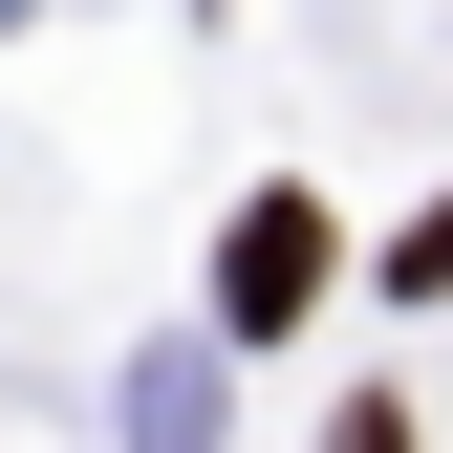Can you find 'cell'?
I'll return each instance as SVG.
<instances>
[{
    "label": "cell",
    "mask_w": 453,
    "mask_h": 453,
    "mask_svg": "<svg viewBox=\"0 0 453 453\" xmlns=\"http://www.w3.org/2000/svg\"><path fill=\"white\" fill-rule=\"evenodd\" d=\"M303 303H324V195H259L238 238H216V324H238V346H280Z\"/></svg>",
    "instance_id": "cell-1"
},
{
    "label": "cell",
    "mask_w": 453,
    "mask_h": 453,
    "mask_svg": "<svg viewBox=\"0 0 453 453\" xmlns=\"http://www.w3.org/2000/svg\"><path fill=\"white\" fill-rule=\"evenodd\" d=\"M388 303H453V195L411 216V238H388Z\"/></svg>",
    "instance_id": "cell-2"
},
{
    "label": "cell",
    "mask_w": 453,
    "mask_h": 453,
    "mask_svg": "<svg viewBox=\"0 0 453 453\" xmlns=\"http://www.w3.org/2000/svg\"><path fill=\"white\" fill-rule=\"evenodd\" d=\"M324 453H411V411H346V432H324Z\"/></svg>",
    "instance_id": "cell-3"
}]
</instances>
